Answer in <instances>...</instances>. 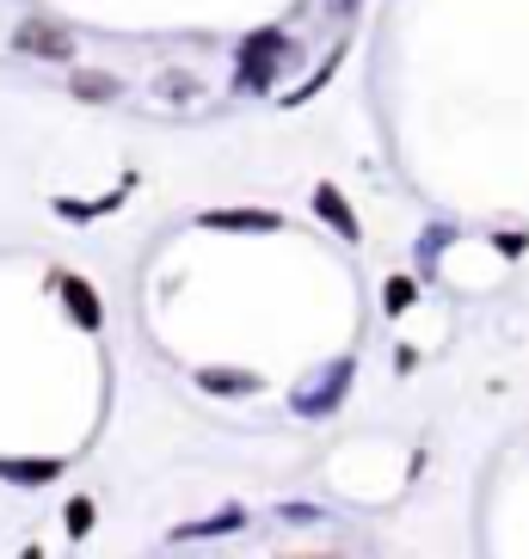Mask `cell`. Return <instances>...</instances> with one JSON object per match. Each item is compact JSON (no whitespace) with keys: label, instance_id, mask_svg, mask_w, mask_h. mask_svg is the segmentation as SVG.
<instances>
[{"label":"cell","instance_id":"1","mask_svg":"<svg viewBox=\"0 0 529 559\" xmlns=\"http://www.w3.org/2000/svg\"><path fill=\"white\" fill-rule=\"evenodd\" d=\"M13 50L44 56V62H68V56H74V37H68L62 25H50V19H25L13 32Z\"/></svg>","mask_w":529,"mask_h":559},{"label":"cell","instance_id":"2","mask_svg":"<svg viewBox=\"0 0 529 559\" xmlns=\"http://www.w3.org/2000/svg\"><path fill=\"white\" fill-rule=\"evenodd\" d=\"M278 62H283V37L278 32H271V37H247V50H240V81L264 86L271 74H278Z\"/></svg>","mask_w":529,"mask_h":559},{"label":"cell","instance_id":"3","mask_svg":"<svg viewBox=\"0 0 529 559\" xmlns=\"http://www.w3.org/2000/svg\"><path fill=\"white\" fill-rule=\"evenodd\" d=\"M68 296H74V313H81L86 326L99 320V308H93V296H86V283H68Z\"/></svg>","mask_w":529,"mask_h":559},{"label":"cell","instance_id":"4","mask_svg":"<svg viewBox=\"0 0 529 559\" xmlns=\"http://www.w3.org/2000/svg\"><path fill=\"white\" fill-rule=\"evenodd\" d=\"M320 210H327L332 222H339V228L351 234V210H345V203H339V191H320Z\"/></svg>","mask_w":529,"mask_h":559},{"label":"cell","instance_id":"5","mask_svg":"<svg viewBox=\"0 0 529 559\" xmlns=\"http://www.w3.org/2000/svg\"><path fill=\"white\" fill-rule=\"evenodd\" d=\"M74 86H81L86 99H105V93H111V81H105V74H81Z\"/></svg>","mask_w":529,"mask_h":559},{"label":"cell","instance_id":"6","mask_svg":"<svg viewBox=\"0 0 529 559\" xmlns=\"http://www.w3.org/2000/svg\"><path fill=\"white\" fill-rule=\"evenodd\" d=\"M339 7H357V0H339Z\"/></svg>","mask_w":529,"mask_h":559}]
</instances>
